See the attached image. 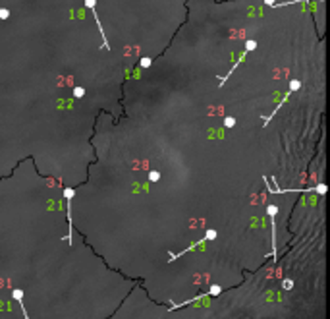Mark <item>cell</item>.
<instances>
[{"label":"cell","instance_id":"6da1fadb","mask_svg":"<svg viewBox=\"0 0 330 319\" xmlns=\"http://www.w3.org/2000/svg\"><path fill=\"white\" fill-rule=\"evenodd\" d=\"M75 195L73 188H66L64 190V197H66V203H68V242H71V197Z\"/></svg>","mask_w":330,"mask_h":319},{"label":"cell","instance_id":"7a4b0ae2","mask_svg":"<svg viewBox=\"0 0 330 319\" xmlns=\"http://www.w3.org/2000/svg\"><path fill=\"white\" fill-rule=\"evenodd\" d=\"M87 8H91V12H93V16H95V21H97V25H99V31H101V37H103V47L104 49H110L108 47V41H106V35H104L103 31V25H101V19H99V14H97V8H95V0H85Z\"/></svg>","mask_w":330,"mask_h":319},{"label":"cell","instance_id":"3957f363","mask_svg":"<svg viewBox=\"0 0 330 319\" xmlns=\"http://www.w3.org/2000/svg\"><path fill=\"white\" fill-rule=\"evenodd\" d=\"M234 124H236V118H234V116H226V118H224V126H226V128H234Z\"/></svg>","mask_w":330,"mask_h":319},{"label":"cell","instance_id":"277c9868","mask_svg":"<svg viewBox=\"0 0 330 319\" xmlns=\"http://www.w3.org/2000/svg\"><path fill=\"white\" fill-rule=\"evenodd\" d=\"M85 95V89L83 87H73V97H77V99H81Z\"/></svg>","mask_w":330,"mask_h":319},{"label":"cell","instance_id":"5b68a950","mask_svg":"<svg viewBox=\"0 0 330 319\" xmlns=\"http://www.w3.org/2000/svg\"><path fill=\"white\" fill-rule=\"evenodd\" d=\"M10 18V12L6 8H0V19H8Z\"/></svg>","mask_w":330,"mask_h":319},{"label":"cell","instance_id":"8992f818","mask_svg":"<svg viewBox=\"0 0 330 319\" xmlns=\"http://www.w3.org/2000/svg\"><path fill=\"white\" fill-rule=\"evenodd\" d=\"M158 178H160V172H156V170H153V172L149 174V180H151V182H156Z\"/></svg>","mask_w":330,"mask_h":319},{"label":"cell","instance_id":"52a82bcc","mask_svg":"<svg viewBox=\"0 0 330 319\" xmlns=\"http://www.w3.org/2000/svg\"><path fill=\"white\" fill-rule=\"evenodd\" d=\"M141 66H143V68H149V66H151V58H143V60H141Z\"/></svg>","mask_w":330,"mask_h":319}]
</instances>
